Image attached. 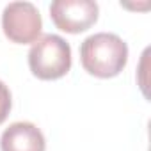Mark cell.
<instances>
[{
    "label": "cell",
    "instance_id": "cell-1",
    "mask_svg": "<svg viewBox=\"0 0 151 151\" xmlns=\"http://www.w3.org/2000/svg\"><path fill=\"white\" fill-rule=\"evenodd\" d=\"M80 62L84 69L98 78H112L128 62L126 43L112 32H98L80 45Z\"/></svg>",
    "mask_w": 151,
    "mask_h": 151
},
{
    "label": "cell",
    "instance_id": "cell-2",
    "mask_svg": "<svg viewBox=\"0 0 151 151\" xmlns=\"http://www.w3.org/2000/svg\"><path fill=\"white\" fill-rule=\"evenodd\" d=\"M29 68L39 80L62 78L71 68V46L60 36L45 34L29 52Z\"/></svg>",
    "mask_w": 151,
    "mask_h": 151
},
{
    "label": "cell",
    "instance_id": "cell-3",
    "mask_svg": "<svg viewBox=\"0 0 151 151\" xmlns=\"http://www.w3.org/2000/svg\"><path fill=\"white\" fill-rule=\"evenodd\" d=\"M2 29L9 41L18 45L36 43L41 36L43 20L30 2H11L2 13Z\"/></svg>",
    "mask_w": 151,
    "mask_h": 151
},
{
    "label": "cell",
    "instance_id": "cell-4",
    "mask_svg": "<svg viewBox=\"0 0 151 151\" xmlns=\"http://www.w3.org/2000/svg\"><path fill=\"white\" fill-rule=\"evenodd\" d=\"M98 4L93 0H55L50 6V18L57 29L78 34L98 22Z\"/></svg>",
    "mask_w": 151,
    "mask_h": 151
},
{
    "label": "cell",
    "instance_id": "cell-5",
    "mask_svg": "<svg viewBox=\"0 0 151 151\" xmlns=\"http://www.w3.org/2000/svg\"><path fill=\"white\" fill-rule=\"evenodd\" d=\"M2 151H45L46 140L43 132L29 121H18L9 124L0 137Z\"/></svg>",
    "mask_w": 151,
    "mask_h": 151
},
{
    "label": "cell",
    "instance_id": "cell-6",
    "mask_svg": "<svg viewBox=\"0 0 151 151\" xmlns=\"http://www.w3.org/2000/svg\"><path fill=\"white\" fill-rule=\"evenodd\" d=\"M11 93L7 89V86L0 80V124L6 121V117L9 116V110H11Z\"/></svg>",
    "mask_w": 151,
    "mask_h": 151
}]
</instances>
